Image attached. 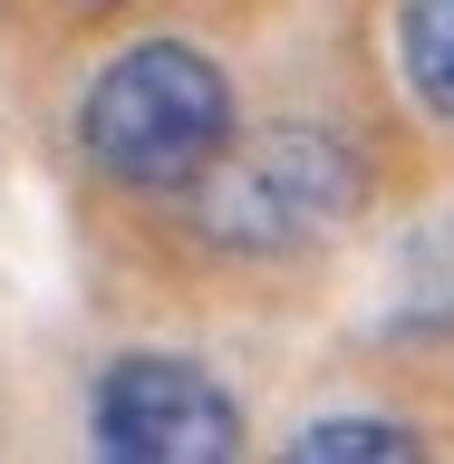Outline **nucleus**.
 Here are the masks:
<instances>
[{
  "label": "nucleus",
  "mask_w": 454,
  "mask_h": 464,
  "mask_svg": "<svg viewBox=\"0 0 454 464\" xmlns=\"http://www.w3.org/2000/svg\"><path fill=\"white\" fill-rule=\"evenodd\" d=\"M242 107H232V78L203 39H126L116 58H97V78L78 87L68 107V136H78V165L97 184L136 203L194 194L203 165L232 145Z\"/></svg>",
  "instance_id": "1"
},
{
  "label": "nucleus",
  "mask_w": 454,
  "mask_h": 464,
  "mask_svg": "<svg viewBox=\"0 0 454 464\" xmlns=\"http://www.w3.org/2000/svg\"><path fill=\"white\" fill-rule=\"evenodd\" d=\"M377 174L358 155V136L319 126V116H281V126H232V145L203 165L194 203V232L203 252L223 261H300L319 242H339L358 213H368Z\"/></svg>",
  "instance_id": "2"
},
{
  "label": "nucleus",
  "mask_w": 454,
  "mask_h": 464,
  "mask_svg": "<svg viewBox=\"0 0 454 464\" xmlns=\"http://www.w3.org/2000/svg\"><path fill=\"white\" fill-rule=\"evenodd\" d=\"M87 445L107 464H232L252 445L242 397L184 348H126L87 387Z\"/></svg>",
  "instance_id": "3"
},
{
  "label": "nucleus",
  "mask_w": 454,
  "mask_h": 464,
  "mask_svg": "<svg viewBox=\"0 0 454 464\" xmlns=\"http://www.w3.org/2000/svg\"><path fill=\"white\" fill-rule=\"evenodd\" d=\"M377 339H397V348H454V213H426V223L397 242Z\"/></svg>",
  "instance_id": "4"
},
{
  "label": "nucleus",
  "mask_w": 454,
  "mask_h": 464,
  "mask_svg": "<svg viewBox=\"0 0 454 464\" xmlns=\"http://www.w3.org/2000/svg\"><path fill=\"white\" fill-rule=\"evenodd\" d=\"M397 78L426 126L454 136V0H397Z\"/></svg>",
  "instance_id": "5"
},
{
  "label": "nucleus",
  "mask_w": 454,
  "mask_h": 464,
  "mask_svg": "<svg viewBox=\"0 0 454 464\" xmlns=\"http://www.w3.org/2000/svg\"><path fill=\"white\" fill-rule=\"evenodd\" d=\"M281 455L290 464H416L426 435L406 426V416H310Z\"/></svg>",
  "instance_id": "6"
},
{
  "label": "nucleus",
  "mask_w": 454,
  "mask_h": 464,
  "mask_svg": "<svg viewBox=\"0 0 454 464\" xmlns=\"http://www.w3.org/2000/svg\"><path fill=\"white\" fill-rule=\"evenodd\" d=\"M87 10H107V0H87Z\"/></svg>",
  "instance_id": "7"
}]
</instances>
